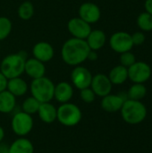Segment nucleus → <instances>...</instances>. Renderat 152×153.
<instances>
[{
  "instance_id": "nucleus-1",
  "label": "nucleus",
  "mask_w": 152,
  "mask_h": 153,
  "mask_svg": "<svg viewBox=\"0 0 152 153\" xmlns=\"http://www.w3.org/2000/svg\"><path fill=\"white\" fill-rule=\"evenodd\" d=\"M90 50L85 39L71 38L63 44L61 57L66 65L77 66L87 60Z\"/></svg>"
},
{
  "instance_id": "nucleus-2",
  "label": "nucleus",
  "mask_w": 152,
  "mask_h": 153,
  "mask_svg": "<svg viewBox=\"0 0 152 153\" xmlns=\"http://www.w3.org/2000/svg\"><path fill=\"white\" fill-rule=\"evenodd\" d=\"M26 59V53L24 51L4 56L1 61L0 72L8 80L15 77H20L24 73Z\"/></svg>"
},
{
  "instance_id": "nucleus-3",
  "label": "nucleus",
  "mask_w": 152,
  "mask_h": 153,
  "mask_svg": "<svg viewBox=\"0 0 152 153\" xmlns=\"http://www.w3.org/2000/svg\"><path fill=\"white\" fill-rule=\"evenodd\" d=\"M120 112L123 120L129 125L141 124L145 120L148 114L146 106L141 100L129 99L125 100Z\"/></svg>"
},
{
  "instance_id": "nucleus-4",
  "label": "nucleus",
  "mask_w": 152,
  "mask_h": 153,
  "mask_svg": "<svg viewBox=\"0 0 152 153\" xmlns=\"http://www.w3.org/2000/svg\"><path fill=\"white\" fill-rule=\"evenodd\" d=\"M30 90L31 96L40 103L50 102L54 99L55 84L47 77L43 76L38 79H33Z\"/></svg>"
},
{
  "instance_id": "nucleus-5",
  "label": "nucleus",
  "mask_w": 152,
  "mask_h": 153,
  "mask_svg": "<svg viewBox=\"0 0 152 153\" xmlns=\"http://www.w3.org/2000/svg\"><path fill=\"white\" fill-rule=\"evenodd\" d=\"M82 111L80 108L70 102L61 104L57 108L56 120L67 127L75 126L82 120Z\"/></svg>"
},
{
  "instance_id": "nucleus-6",
  "label": "nucleus",
  "mask_w": 152,
  "mask_h": 153,
  "mask_svg": "<svg viewBox=\"0 0 152 153\" xmlns=\"http://www.w3.org/2000/svg\"><path fill=\"white\" fill-rule=\"evenodd\" d=\"M33 125L34 123L31 115H29L23 111L15 113L11 121V127L13 132L20 137L28 135L31 132Z\"/></svg>"
},
{
  "instance_id": "nucleus-7",
  "label": "nucleus",
  "mask_w": 152,
  "mask_h": 153,
  "mask_svg": "<svg viewBox=\"0 0 152 153\" xmlns=\"http://www.w3.org/2000/svg\"><path fill=\"white\" fill-rule=\"evenodd\" d=\"M128 69V79L133 83H144L151 76L150 65L143 61H136Z\"/></svg>"
},
{
  "instance_id": "nucleus-8",
  "label": "nucleus",
  "mask_w": 152,
  "mask_h": 153,
  "mask_svg": "<svg viewBox=\"0 0 152 153\" xmlns=\"http://www.w3.org/2000/svg\"><path fill=\"white\" fill-rule=\"evenodd\" d=\"M109 46L115 52L119 54L131 51L133 47L132 35L125 31L115 32L109 39Z\"/></svg>"
},
{
  "instance_id": "nucleus-9",
  "label": "nucleus",
  "mask_w": 152,
  "mask_h": 153,
  "mask_svg": "<svg viewBox=\"0 0 152 153\" xmlns=\"http://www.w3.org/2000/svg\"><path fill=\"white\" fill-rule=\"evenodd\" d=\"M92 74L89 69L84 66L77 65L74 66L73 70L71 73V81L75 88L78 90H82L85 88H89L91 83Z\"/></svg>"
},
{
  "instance_id": "nucleus-10",
  "label": "nucleus",
  "mask_w": 152,
  "mask_h": 153,
  "mask_svg": "<svg viewBox=\"0 0 152 153\" xmlns=\"http://www.w3.org/2000/svg\"><path fill=\"white\" fill-rule=\"evenodd\" d=\"M67 28L73 38L80 39H86L91 31L90 24L86 22L80 17H74L69 20L67 23Z\"/></svg>"
},
{
  "instance_id": "nucleus-11",
  "label": "nucleus",
  "mask_w": 152,
  "mask_h": 153,
  "mask_svg": "<svg viewBox=\"0 0 152 153\" xmlns=\"http://www.w3.org/2000/svg\"><path fill=\"white\" fill-rule=\"evenodd\" d=\"M90 87L94 91L96 96L103 98L111 93L113 84L108 75L104 74H98L92 76Z\"/></svg>"
},
{
  "instance_id": "nucleus-12",
  "label": "nucleus",
  "mask_w": 152,
  "mask_h": 153,
  "mask_svg": "<svg viewBox=\"0 0 152 153\" xmlns=\"http://www.w3.org/2000/svg\"><path fill=\"white\" fill-rule=\"evenodd\" d=\"M79 17L90 24L96 23L101 17V11L96 4L86 2L79 8Z\"/></svg>"
},
{
  "instance_id": "nucleus-13",
  "label": "nucleus",
  "mask_w": 152,
  "mask_h": 153,
  "mask_svg": "<svg viewBox=\"0 0 152 153\" xmlns=\"http://www.w3.org/2000/svg\"><path fill=\"white\" fill-rule=\"evenodd\" d=\"M127 100V95L123 96L122 94H108L102 98L101 108L108 113H116L120 111L125 100Z\"/></svg>"
},
{
  "instance_id": "nucleus-14",
  "label": "nucleus",
  "mask_w": 152,
  "mask_h": 153,
  "mask_svg": "<svg viewBox=\"0 0 152 153\" xmlns=\"http://www.w3.org/2000/svg\"><path fill=\"white\" fill-rule=\"evenodd\" d=\"M33 57L41 61L42 63L49 62L55 55L54 48L47 41H39L36 43L32 48Z\"/></svg>"
},
{
  "instance_id": "nucleus-15",
  "label": "nucleus",
  "mask_w": 152,
  "mask_h": 153,
  "mask_svg": "<svg viewBox=\"0 0 152 153\" xmlns=\"http://www.w3.org/2000/svg\"><path fill=\"white\" fill-rule=\"evenodd\" d=\"M24 73L32 79H38L45 76L46 67L44 63L32 57L26 59L24 65Z\"/></svg>"
},
{
  "instance_id": "nucleus-16",
  "label": "nucleus",
  "mask_w": 152,
  "mask_h": 153,
  "mask_svg": "<svg viewBox=\"0 0 152 153\" xmlns=\"http://www.w3.org/2000/svg\"><path fill=\"white\" fill-rule=\"evenodd\" d=\"M73 96V89L72 84L67 82H61L55 85L54 99L59 103H66L71 100Z\"/></svg>"
},
{
  "instance_id": "nucleus-17",
  "label": "nucleus",
  "mask_w": 152,
  "mask_h": 153,
  "mask_svg": "<svg viewBox=\"0 0 152 153\" xmlns=\"http://www.w3.org/2000/svg\"><path fill=\"white\" fill-rule=\"evenodd\" d=\"M38 115L42 122L51 124L56 120L57 108L50 102L40 103L38 110Z\"/></svg>"
},
{
  "instance_id": "nucleus-18",
  "label": "nucleus",
  "mask_w": 152,
  "mask_h": 153,
  "mask_svg": "<svg viewBox=\"0 0 152 153\" xmlns=\"http://www.w3.org/2000/svg\"><path fill=\"white\" fill-rule=\"evenodd\" d=\"M85 40L90 50L97 51L104 47L107 40V37L105 32L101 30H91L90 33Z\"/></svg>"
},
{
  "instance_id": "nucleus-19",
  "label": "nucleus",
  "mask_w": 152,
  "mask_h": 153,
  "mask_svg": "<svg viewBox=\"0 0 152 153\" xmlns=\"http://www.w3.org/2000/svg\"><path fill=\"white\" fill-rule=\"evenodd\" d=\"M6 90L14 97H21L28 91V84L21 77H15L8 80Z\"/></svg>"
},
{
  "instance_id": "nucleus-20",
  "label": "nucleus",
  "mask_w": 152,
  "mask_h": 153,
  "mask_svg": "<svg viewBox=\"0 0 152 153\" xmlns=\"http://www.w3.org/2000/svg\"><path fill=\"white\" fill-rule=\"evenodd\" d=\"M8 153H34V147L29 139L20 137L9 146Z\"/></svg>"
},
{
  "instance_id": "nucleus-21",
  "label": "nucleus",
  "mask_w": 152,
  "mask_h": 153,
  "mask_svg": "<svg viewBox=\"0 0 152 153\" xmlns=\"http://www.w3.org/2000/svg\"><path fill=\"white\" fill-rule=\"evenodd\" d=\"M16 105V97L7 90L0 92V112L3 114L11 113Z\"/></svg>"
},
{
  "instance_id": "nucleus-22",
  "label": "nucleus",
  "mask_w": 152,
  "mask_h": 153,
  "mask_svg": "<svg viewBox=\"0 0 152 153\" xmlns=\"http://www.w3.org/2000/svg\"><path fill=\"white\" fill-rule=\"evenodd\" d=\"M112 84L120 85L126 82L128 79V69L121 65L115 66L109 72L108 75Z\"/></svg>"
},
{
  "instance_id": "nucleus-23",
  "label": "nucleus",
  "mask_w": 152,
  "mask_h": 153,
  "mask_svg": "<svg viewBox=\"0 0 152 153\" xmlns=\"http://www.w3.org/2000/svg\"><path fill=\"white\" fill-rule=\"evenodd\" d=\"M127 99L133 100H142L147 95V88L144 83H133L128 90Z\"/></svg>"
},
{
  "instance_id": "nucleus-24",
  "label": "nucleus",
  "mask_w": 152,
  "mask_h": 153,
  "mask_svg": "<svg viewBox=\"0 0 152 153\" xmlns=\"http://www.w3.org/2000/svg\"><path fill=\"white\" fill-rule=\"evenodd\" d=\"M34 14V6L31 2L24 1L18 8V16L24 21L30 20Z\"/></svg>"
},
{
  "instance_id": "nucleus-25",
  "label": "nucleus",
  "mask_w": 152,
  "mask_h": 153,
  "mask_svg": "<svg viewBox=\"0 0 152 153\" xmlns=\"http://www.w3.org/2000/svg\"><path fill=\"white\" fill-rule=\"evenodd\" d=\"M40 102L38 101L34 97H28L24 100L22 102V111L29 114V115H33L38 113L39 108Z\"/></svg>"
},
{
  "instance_id": "nucleus-26",
  "label": "nucleus",
  "mask_w": 152,
  "mask_h": 153,
  "mask_svg": "<svg viewBox=\"0 0 152 153\" xmlns=\"http://www.w3.org/2000/svg\"><path fill=\"white\" fill-rule=\"evenodd\" d=\"M137 25L143 31L152 30V15L147 12L141 13L137 17Z\"/></svg>"
},
{
  "instance_id": "nucleus-27",
  "label": "nucleus",
  "mask_w": 152,
  "mask_h": 153,
  "mask_svg": "<svg viewBox=\"0 0 152 153\" xmlns=\"http://www.w3.org/2000/svg\"><path fill=\"white\" fill-rule=\"evenodd\" d=\"M13 24L10 19L4 16L0 17V40L5 39L11 33Z\"/></svg>"
},
{
  "instance_id": "nucleus-28",
  "label": "nucleus",
  "mask_w": 152,
  "mask_h": 153,
  "mask_svg": "<svg viewBox=\"0 0 152 153\" xmlns=\"http://www.w3.org/2000/svg\"><path fill=\"white\" fill-rule=\"evenodd\" d=\"M135 62H136L135 55L133 53H132L131 51L124 52L120 56V65L126 67V68L130 67Z\"/></svg>"
},
{
  "instance_id": "nucleus-29",
  "label": "nucleus",
  "mask_w": 152,
  "mask_h": 153,
  "mask_svg": "<svg viewBox=\"0 0 152 153\" xmlns=\"http://www.w3.org/2000/svg\"><path fill=\"white\" fill-rule=\"evenodd\" d=\"M80 96H81L82 100L83 102H85V103H92L95 100V98H96V95H95L94 91L91 90L90 87L81 90Z\"/></svg>"
},
{
  "instance_id": "nucleus-30",
  "label": "nucleus",
  "mask_w": 152,
  "mask_h": 153,
  "mask_svg": "<svg viewBox=\"0 0 152 153\" xmlns=\"http://www.w3.org/2000/svg\"><path fill=\"white\" fill-rule=\"evenodd\" d=\"M132 39H133V46H140V45H142L145 42L146 37H145L143 32L137 31V32H134L132 35Z\"/></svg>"
},
{
  "instance_id": "nucleus-31",
  "label": "nucleus",
  "mask_w": 152,
  "mask_h": 153,
  "mask_svg": "<svg viewBox=\"0 0 152 153\" xmlns=\"http://www.w3.org/2000/svg\"><path fill=\"white\" fill-rule=\"evenodd\" d=\"M7 82H8V79L0 72V92H2V91L6 90Z\"/></svg>"
},
{
  "instance_id": "nucleus-32",
  "label": "nucleus",
  "mask_w": 152,
  "mask_h": 153,
  "mask_svg": "<svg viewBox=\"0 0 152 153\" xmlns=\"http://www.w3.org/2000/svg\"><path fill=\"white\" fill-rule=\"evenodd\" d=\"M144 8L145 12L152 15V0H146L144 3Z\"/></svg>"
},
{
  "instance_id": "nucleus-33",
  "label": "nucleus",
  "mask_w": 152,
  "mask_h": 153,
  "mask_svg": "<svg viewBox=\"0 0 152 153\" xmlns=\"http://www.w3.org/2000/svg\"><path fill=\"white\" fill-rule=\"evenodd\" d=\"M88 60L90 61H96L98 59V53L95 50H90L89 54H88Z\"/></svg>"
},
{
  "instance_id": "nucleus-34",
  "label": "nucleus",
  "mask_w": 152,
  "mask_h": 153,
  "mask_svg": "<svg viewBox=\"0 0 152 153\" xmlns=\"http://www.w3.org/2000/svg\"><path fill=\"white\" fill-rule=\"evenodd\" d=\"M4 137V128L0 126V143H2Z\"/></svg>"
},
{
  "instance_id": "nucleus-35",
  "label": "nucleus",
  "mask_w": 152,
  "mask_h": 153,
  "mask_svg": "<svg viewBox=\"0 0 152 153\" xmlns=\"http://www.w3.org/2000/svg\"><path fill=\"white\" fill-rule=\"evenodd\" d=\"M0 48H1V46H0Z\"/></svg>"
}]
</instances>
